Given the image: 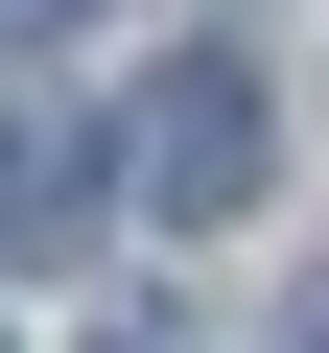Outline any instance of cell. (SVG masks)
<instances>
[{
  "mask_svg": "<svg viewBox=\"0 0 329 353\" xmlns=\"http://www.w3.org/2000/svg\"><path fill=\"white\" fill-rule=\"evenodd\" d=\"M0 24H94V0H0Z\"/></svg>",
  "mask_w": 329,
  "mask_h": 353,
  "instance_id": "obj_4",
  "label": "cell"
},
{
  "mask_svg": "<svg viewBox=\"0 0 329 353\" xmlns=\"http://www.w3.org/2000/svg\"><path fill=\"white\" fill-rule=\"evenodd\" d=\"M259 165H282V94H259L235 48H164V71H141V118H118V189H141L164 236H235V212H259Z\"/></svg>",
  "mask_w": 329,
  "mask_h": 353,
  "instance_id": "obj_1",
  "label": "cell"
},
{
  "mask_svg": "<svg viewBox=\"0 0 329 353\" xmlns=\"http://www.w3.org/2000/svg\"><path fill=\"white\" fill-rule=\"evenodd\" d=\"M94 353H212V330H164V306H118V330H94Z\"/></svg>",
  "mask_w": 329,
  "mask_h": 353,
  "instance_id": "obj_3",
  "label": "cell"
},
{
  "mask_svg": "<svg viewBox=\"0 0 329 353\" xmlns=\"http://www.w3.org/2000/svg\"><path fill=\"white\" fill-rule=\"evenodd\" d=\"M71 189H94V165H71V118H24V94H0V259H47V236H71Z\"/></svg>",
  "mask_w": 329,
  "mask_h": 353,
  "instance_id": "obj_2",
  "label": "cell"
}]
</instances>
